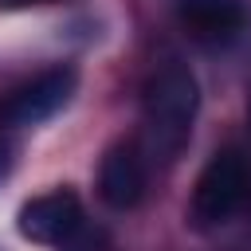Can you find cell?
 I'll list each match as a JSON object with an SVG mask.
<instances>
[{"label":"cell","instance_id":"cell-4","mask_svg":"<svg viewBox=\"0 0 251 251\" xmlns=\"http://www.w3.org/2000/svg\"><path fill=\"white\" fill-rule=\"evenodd\" d=\"M82 224V204L71 188L43 192L20 208V235L31 243H63L78 231Z\"/></svg>","mask_w":251,"mask_h":251},{"label":"cell","instance_id":"cell-3","mask_svg":"<svg viewBox=\"0 0 251 251\" xmlns=\"http://www.w3.org/2000/svg\"><path fill=\"white\" fill-rule=\"evenodd\" d=\"M75 82H78L75 67H47V71H39L35 78H27L24 86H16V90L4 98L0 114H4V122H12V126L47 122L51 114H59V110L71 102Z\"/></svg>","mask_w":251,"mask_h":251},{"label":"cell","instance_id":"cell-7","mask_svg":"<svg viewBox=\"0 0 251 251\" xmlns=\"http://www.w3.org/2000/svg\"><path fill=\"white\" fill-rule=\"evenodd\" d=\"M0 173H4V145H0Z\"/></svg>","mask_w":251,"mask_h":251},{"label":"cell","instance_id":"cell-5","mask_svg":"<svg viewBox=\"0 0 251 251\" xmlns=\"http://www.w3.org/2000/svg\"><path fill=\"white\" fill-rule=\"evenodd\" d=\"M145 180H149V173H145L141 149H137L133 141H122V145H114V149L102 157V169H98V196H102L110 208L126 212V208L141 204Z\"/></svg>","mask_w":251,"mask_h":251},{"label":"cell","instance_id":"cell-1","mask_svg":"<svg viewBox=\"0 0 251 251\" xmlns=\"http://www.w3.org/2000/svg\"><path fill=\"white\" fill-rule=\"evenodd\" d=\"M200 110V86L192 78V71L184 63H165L141 98V149L149 161L173 165L188 137H192V122Z\"/></svg>","mask_w":251,"mask_h":251},{"label":"cell","instance_id":"cell-9","mask_svg":"<svg viewBox=\"0 0 251 251\" xmlns=\"http://www.w3.org/2000/svg\"><path fill=\"white\" fill-rule=\"evenodd\" d=\"M247 126H251V102H247Z\"/></svg>","mask_w":251,"mask_h":251},{"label":"cell","instance_id":"cell-2","mask_svg":"<svg viewBox=\"0 0 251 251\" xmlns=\"http://www.w3.org/2000/svg\"><path fill=\"white\" fill-rule=\"evenodd\" d=\"M251 196V169H247V157L227 145L220 153L208 157V165L200 169L196 176V188H192V204H188V216L200 231H212V227H224Z\"/></svg>","mask_w":251,"mask_h":251},{"label":"cell","instance_id":"cell-6","mask_svg":"<svg viewBox=\"0 0 251 251\" xmlns=\"http://www.w3.org/2000/svg\"><path fill=\"white\" fill-rule=\"evenodd\" d=\"M176 16L196 39H208V43L231 39L235 31H243V20H247L243 0H176Z\"/></svg>","mask_w":251,"mask_h":251},{"label":"cell","instance_id":"cell-8","mask_svg":"<svg viewBox=\"0 0 251 251\" xmlns=\"http://www.w3.org/2000/svg\"><path fill=\"white\" fill-rule=\"evenodd\" d=\"M0 4H24V0H0Z\"/></svg>","mask_w":251,"mask_h":251}]
</instances>
